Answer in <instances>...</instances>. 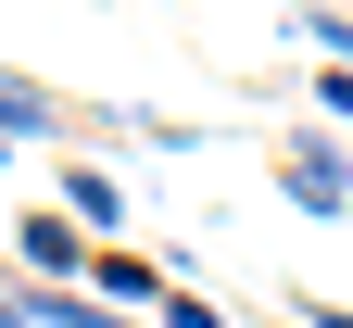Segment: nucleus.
Returning a JSON list of instances; mask_svg holds the SVG:
<instances>
[{
    "mask_svg": "<svg viewBox=\"0 0 353 328\" xmlns=\"http://www.w3.org/2000/svg\"><path fill=\"white\" fill-rule=\"evenodd\" d=\"M278 190H290L303 215L353 227V152H341V139H316V126H303V139H278Z\"/></svg>",
    "mask_w": 353,
    "mask_h": 328,
    "instance_id": "nucleus-1",
    "label": "nucleus"
},
{
    "mask_svg": "<svg viewBox=\"0 0 353 328\" xmlns=\"http://www.w3.org/2000/svg\"><path fill=\"white\" fill-rule=\"evenodd\" d=\"M13 253H26V278H38V291H76L88 227H76V215H26V227H13Z\"/></svg>",
    "mask_w": 353,
    "mask_h": 328,
    "instance_id": "nucleus-2",
    "label": "nucleus"
},
{
    "mask_svg": "<svg viewBox=\"0 0 353 328\" xmlns=\"http://www.w3.org/2000/svg\"><path fill=\"white\" fill-rule=\"evenodd\" d=\"M13 328H139V316H114L101 291H38V278H26V291H13Z\"/></svg>",
    "mask_w": 353,
    "mask_h": 328,
    "instance_id": "nucleus-3",
    "label": "nucleus"
},
{
    "mask_svg": "<svg viewBox=\"0 0 353 328\" xmlns=\"http://www.w3.org/2000/svg\"><path fill=\"white\" fill-rule=\"evenodd\" d=\"M51 126H63V102H51L38 76H13V64H0V152H13V139H51Z\"/></svg>",
    "mask_w": 353,
    "mask_h": 328,
    "instance_id": "nucleus-4",
    "label": "nucleus"
},
{
    "mask_svg": "<svg viewBox=\"0 0 353 328\" xmlns=\"http://www.w3.org/2000/svg\"><path fill=\"white\" fill-rule=\"evenodd\" d=\"M88 291H101L114 316H126V303H152V316H164V278H152V253H101V265H88Z\"/></svg>",
    "mask_w": 353,
    "mask_h": 328,
    "instance_id": "nucleus-5",
    "label": "nucleus"
},
{
    "mask_svg": "<svg viewBox=\"0 0 353 328\" xmlns=\"http://www.w3.org/2000/svg\"><path fill=\"white\" fill-rule=\"evenodd\" d=\"M63 215H76V227H114V215H126V190H114L101 164H63Z\"/></svg>",
    "mask_w": 353,
    "mask_h": 328,
    "instance_id": "nucleus-6",
    "label": "nucleus"
},
{
    "mask_svg": "<svg viewBox=\"0 0 353 328\" xmlns=\"http://www.w3.org/2000/svg\"><path fill=\"white\" fill-rule=\"evenodd\" d=\"M303 38H316L328 64H353V13H303Z\"/></svg>",
    "mask_w": 353,
    "mask_h": 328,
    "instance_id": "nucleus-7",
    "label": "nucleus"
},
{
    "mask_svg": "<svg viewBox=\"0 0 353 328\" xmlns=\"http://www.w3.org/2000/svg\"><path fill=\"white\" fill-rule=\"evenodd\" d=\"M164 328H228V316H214L202 291H164Z\"/></svg>",
    "mask_w": 353,
    "mask_h": 328,
    "instance_id": "nucleus-8",
    "label": "nucleus"
},
{
    "mask_svg": "<svg viewBox=\"0 0 353 328\" xmlns=\"http://www.w3.org/2000/svg\"><path fill=\"white\" fill-rule=\"evenodd\" d=\"M316 114H341V126H353V64H328V76H316Z\"/></svg>",
    "mask_w": 353,
    "mask_h": 328,
    "instance_id": "nucleus-9",
    "label": "nucleus"
}]
</instances>
